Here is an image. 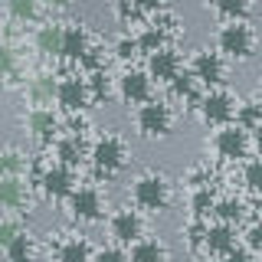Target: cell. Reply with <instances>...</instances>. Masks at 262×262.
Returning <instances> with one entry per match:
<instances>
[{
  "label": "cell",
  "mask_w": 262,
  "mask_h": 262,
  "mask_svg": "<svg viewBox=\"0 0 262 262\" xmlns=\"http://www.w3.org/2000/svg\"><path fill=\"white\" fill-rule=\"evenodd\" d=\"M213 213H216L220 223L233 226V223H239V220L246 216V207H243L239 196H223V200H216V210H213Z\"/></svg>",
  "instance_id": "cell-26"
},
{
  "label": "cell",
  "mask_w": 262,
  "mask_h": 262,
  "mask_svg": "<svg viewBox=\"0 0 262 262\" xmlns=\"http://www.w3.org/2000/svg\"><path fill=\"white\" fill-rule=\"evenodd\" d=\"M46 7H53V10H62V7H69V0H43Z\"/></svg>",
  "instance_id": "cell-41"
},
{
  "label": "cell",
  "mask_w": 262,
  "mask_h": 262,
  "mask_svg": "<svg viewBox=\"0 0 262 262\" xmlns=\"http://www.w3.org/2000/svg\"><path fill=\"white\" fill-rule=\"evenodd\" d=\"M236 125H243L246 131H256L262 125V105L259 102H243L236 108Z\"/></svg>",
  "instance_id": "cell-27"
},
{
  "label": "cell",
  "mask_w": 262,
  "mask_h": 262,
  "mask_svg": "<svg viewBox=\"0 0 262 262\" xmlns=\"http://www.w3.org/2000/svg\"><path fill=\"white\" fill-rule=\"evenodd\" d=\"M131 262H167V246L161 239H151V236H144V239L131 243Z\"/></svg>",
  "instance_id": "cell-22"
},
{
  "label": "cell",
  "mask_w": 262,
  "mask_h": 262,
  "mask_svg": "<svg viewBox=\"0 0 262 262\" xmlns=\"http://www.w3.org/2000/svg\"><path fill=\"white\" fill-rule=\"evenodd\" d=\"M236 98L223 92V89H210V92H203V98L196 102V112H200L203 125H213V128H223L229 121L236 118Z\"/></svg>",
  "instance_id": "cell-5"
},
{
  "label": "cell",
  "mask_w": 262,
  "mask_h": 262,
  "mask_svg": "<svg viewBox=\"0 0 262 262\" xmlns=\"http://www.w3.org/2000/svg\"><path fill=\"white\" fill-rule=\"evenodd\" d=\"M4 76H7V82H10V85L16 82V49H13L10 43L4 46Z\"/></svg>",
  "instance_id": "cell-37"
},
{
  "label": "cell",
  "mask_w": 262,
  "mask_h": 262,
  "mask_svg": "<svg viewBox=\"0 0 262 262\" xmlns=\"http://www.w3.org/2000/svg\"><path fill=\"white\" fill-rule=\"evenodd\" d=\"M89 102H92V85H89V79H82V76H62L59 79L56 105H59L62 112H69V115L85 112Z\"/></svg>",
  "instance_id": "cell-8"
},
{
  "label": "cell",
  "mask_w": 262,
  "mask_h": 262,
  "mask_svg": "<svg viewBox=\"0 0 262 262\" xmlns=\"http://www.w3.org/2000/svg\"><path fill=\"white\" fill-rule=\"evenodd\" d=\"M223 262H252V256H249V249H233L223 256Z\"/></svg>",
  "instance_id": "cell-39"
},
{
  "label": "cell",
  "mask_w": 262,
  "mask_h": 262,
  "mask_svg": "<svg viewBox=\"0 0 262 262\" xmlns=\"http://www.w3.org/2000/svg\"><path fill=\"white\" fill-rule=\"evenodd\" d=\"M39 4H43V0H4L7 16H10L13 23H30V20H36Z\"/></svg>",
  "instance_id": "cell-25"
},
{
  "label": "cell",
  "mask_w": 262,
  "mask_h": 262,
  "mask_svg": "<svg viewBox=\"0 0 262 262\" xmlns=\"http://www.w3.org/2000/svg\"><path fill=\"white\" fill-rule=\"evenodd\" d=\"M138 53H141V46L131 36H121L118 43H115V56H118V59H131V56H138Z\"/></svg>",
  "instance_id": "cell-36"
},
{
  "label": "cell",
  "mask_w": 262,
  "mask_h": 262,
  "mask_svg": "<svg viewBox=\"0 0 262 262\" xmlns=\"http://www.w3.org/2000/svg\"><path fill=\"white\" fill-rule=\"evenodd\" d=\"M108 76H105V69L102 72H92V79H89V85H92V102H108V82H105Z\"/></svg>",
  "instance_id": "cell-33"
},
{
  "label": "cell",
  "mask_w": 262,
  "mask_h": 262,
  "mask_svg": "<svg viewBox=\"0 0 262 262\" xmlns=\"http://www.w3.org/2000/svg\"><path fill=\"white\" fill-rule=\"evenodd\" d=\"M256 102H259V105H262V89H259V98H256Z\"/></svg>",
  "instance_id": "cell-43"
},
{
  "label": "cell",
  "mask_w": 262,
  "mask_h": 262,
  "mask_svg": "<svg viewBox=\"0 0 262 262\" xmlns=\"http://www.w3.org/2000/svg\"><path fill=\"white\" fill-rule=\"evenodd\" d=\"M190 207H193V216L200 220V216H207V213L216 210V196L210 193V187H203V190H193V196H190Z\"/></svg>",
  "instance_id": "cell-30"
},
{
  "label": "cell",
  "mask_w": 262,
  "mask_h": 262,
  "mask_svg": "<svg viewBox=\"0 0 262 262\" xmlns=\"http://www.w3.org/2000/svg\"><path fill=\"white\" fill-rule=\"evenodd\" d=\"M66 210H69V216L76 220V223H95V220H102L105 196H102V190H98V187L82 184V187H76V190L69 193Z\"/></svg>",
  "instance_id": "cell-6"
},
{
  "label": "cell",
  "mask_w": 262,
  "mask_h": 262,
  "mask_svg": "<svg viewBox=\"0 0 262 262\" xmlns=\"http://www.w3.org/2000/svg\"><path fill=\"white\" fill-rule=\"evenodd\" d=\"M56 158H59V164H66V167H79L82 158H85V141H82L79 131L56 141Z\"/></svg>",
  "instance_id": "cell-21"
},
{
  "label": "cell",
  "mask_w": 262,
  "mask_h": 262,
  "mask_svg": "<svg viewBox=\"0 0 262 262\" xmlns=\"http://www.w3.org/2000/svg\"><path fill=\"white\" fill-rule=\"evenodd\" d=\"M131 200H135L138 210L164 213L170 207V184H167V177L158 174V170H144V174H138L135 184H131Z\"/></svg>",
  "instance_id": "cell-1"
},
{
  "label": "cell",
  "mask_w": 262,
  "mask_h": 262,
  "mask_svg": "<svg viewBox=\"0 0 262 262\" xmlns=\"http://www.w3.org/2000/svg\"><path fill=\"white\" fill-rule=\"evenodd\" d=\"M249 144H252L249 131L243 125H236V121L216 128V135H213V151H216L223 161H243L246 154H249Z\"/></svg>",
  "instance_id": "cell-7"
},
{
  "label": "cell",
  "mask_w": 262,
  "mask_h": 262,
  "mask_svg": "<svg viewBox=\"0 0 262 262\" xmlns=\"http://www.w3.org/2000/svg\"><path fill=\"white\" fill-rule=\"evenodd\" d=\"M95 262H131V256L121 252L118 246H102V249L95 252Z\"/></svg>",
  "instance_id": "cell-35"
},
{
  "label": "cell",
  "mask_w": 262,
  "mask_h": 262,
  "mask_svg": "<svg viewBox=\"0 0 262 262\" xmlns=\"http://www.w3.org/2000/svg\"><path fill=\"white\" fill-rule=\"evenodd\" d=\"M200 85H203V82L196 79L193 72H180V76H177L174 82H170V95H174L177 102H193V105H196V102L203 98Z\"/></svg>",
  "instance_id": "cell-24"
},
{
  "label": "cell",
  "mask_w": 262,
  "mask_h": 262,
  "mask_svg": "<svg viewBox=\"0 0 262 262\" xmlns=\"http://www.w3.org/2000/svg\"><path fill=\"white\" fill-rule=\"evenodd\" d=\"M203 249L223 259L226 252H233V249H236V229L229 226V223H220V220H216L213 226H207V239H203Z\"/></svg>",
  "instance_id": "cell-18"
},
{
  "label": "cell",
  "mask_w": 262,
  "mask_h": 262,
  "mask_svg": "<svg viewBox=\"0 0 262 262\" xmlns=\"http://www.w3.org/2000/svg\"><path fill=\"white\" fill-rule=\"evenodd\" d=\"M62 36H66V27L49 20L43 27H36V33H33V49H36L39 56H46V59L62 56Z\"/></svg>",
  "instance_id": "cell-15"
},
{
  "label": "cell",
  "mask_w": 262,
  "mask_h": 262,
  "mask_svg": "<svg viewBox=\"0 0 262 262\" xmlns=\"http://www.w3.org/2000/svg\"><path fill=\"white\" fill-rule=\"evenodd\" d=\"M89 158H92L98 174L108 177V174H115V170L125 167L128 144H125V138H118V135H102V138H95L92 147H89Z\"/></svg>",
  "instance_id": "cell-4"
},
{
  "label": "cell",
  "mask_w": 262,
  "mask_h": 262,
  "mask_svg": "<svg viewBox=\"0 0 262 262\" xmlns=\"http://www.w3.org/2000/svg\"><path fill=\"white\" fill-rule=\"evenodd\" d=\"M151 92H154V79L147 76V69H128L118 76V95L121 102L128 105H144L151 102Z\"/></svg>",
  "instance_id": "cell-10"
},
{
  "label": "cell",
  "mask_w": 262,
  "mask_h": 262,
  "mask_svg": "<svg viewBox=\"0 0 262 262\" xmlns=\"http://www.w3.org/2000/svg\"><path fill=\"white\" fill-rule=\"evenodd\" d=\"M23 229H20V223L13 220V213H4V223H0V246H7L13 239V236H20Z\"/></svg>",
  "instance_id": "cell-34"
},
{
  "label": "cell",
  "mask_w": 262,
  "mask_h": 262,
  "mask_svg": "<svg viewBox=\"0 0 262 262\" xmlns=\"http://www.w3.org/2000/svg\"><path fill=\"white\" fill-rule=\"evenodd\" d=\"M39 190L49 200H69V193L76 190V167H66L56 161L53 167H46L39 174Z\"/></svg>",
  "instance_id": "cell-9"
},
{
  "label": "cell",
  "mask_w": 262,
  "mask_h": 262,
  "mask_svg": "<svg viewBox=\"0 0 262 262\" xmlns=\"http://www.w3.org/2000/svg\"><path fill=\"white\" fill-rule=\"evenodd\" d=\"M246 246L256 249V252H262V223H252L249 229H246Z\"/></svg>",
  "instance_id": "cell-38"
},
{
  "label": "cell",
  "mask_w": 262,
  "mask_h": 262,
  "mask_svg": "<svg viewBox=\"0 0 262 262\" xmlns=\"http://www.w3.org/2000/svg\"><path fill=\"white\" fill-rule=\"evenodd\" d=\"M147 76H151L154 82H174L180 76V56H177V49H170V46H164L158 49V53H151L147 56Z\"/></svg>",
  "instance_id": "cell-14"
},
{
  "label": "cell",
  "mask_w": 262,
  "mask_h": 262,
  "mask_svg": "<svg viewBox=\"0 0 262 262\" xmlns=\"http://www.w3.org/2000/svg\"><path fill=\"white\" fill-rule=\"evenodd\" d=\"M108 229L118 243H138V239H144V216L138 210L125 207L108 220Z\"/></svg>",
  "instance_id": "cell-13"
},
{
  "label": "cell",
  "mask_w": 262,
  "mask_h": 262,
  "mask_svg": "<svg viewBox=\"0 0 262 262\" xmlns=\"http://www.w3.org/2000/svg\"><path fill=\"white\" fill-rule=\"evenodd\" d=\"M135 125L144 138H167L170 128H174V112H170L167 102L161 98H151V102L138 105L135 112Z\"/></svg>",
  "instance_id": "cell-3"
},
{
  "label": "cell",
  "mask_w": 262,
  "mask_h": 262,
  "mask_svg": "<svg viewBox=\"0 0 262 262\" xmlns=\"http://www.w3.org/2000/svg\"><path fill=\"white\" fill-rule=\"evenodd\" d=\"M190 72L203 82V85L216 89L220 82L226 79V59H223V53H220V49H200V53L193 56V62H190Z\"/></svg>",
  "instance_id": "cell-11"
},
{
  "label": "cell",
  "mask_w": 262,
  "mask_h": 262,
  "mask_svg": "<svg viewBox=\"0 0 262 262\" xmlns=\"http://www.w3.org/2000/svg\"><path fill=\"white\" fill-rule=\"evenodd\" d=\"M92 53V39H89V30L82 23H69L62 36V59L69 62H82L85 56Z\"/></svg>",
  "instance_id": "cell-16"
},
{
  "label": "cell",
  "mask_w": 262,
  "mask_h": 262,
  "mask_svg": "<svg viewBox=\"0 0 262 262\" xmlns=\"http://www.w3.org/2000/svg\"><path fill=\"white\" fill-rule=\"evenodd\" d=\"M252 144H256V147H259V151H262V125H259L256 131H252Z\"/></svg>",
  "instance_id": "cell-42"
},
{
  "label": "cell",
  "mask_w": 262,
  "mask_h": 262,
  "mask_svg": "<svg viewBox=\"0 0 262 262\" xmlns=\"http://www.w3.org/2000/svg\"><path fill=\"white\" fill-rule=\"evenodd\" d=\"M216 49L229 59H249L256 53V33L246 20H226L216 30Z\"/></svg>",
  "instance_id": "cell-2"
},
{
  "label": "cell",
  "mask_w": 262,
  "mask_h": 262,
  "mask_svg": "<svg viewBox=\"0 0 262 262\" xmlns=\"http://www.w3.org/2000/svg\"><path fill=\"white\" fill-rule=\"evenodd\" d=\"M56 262H95V252L82 236H66L56 249Z\"/></svg>",
  "instance_id": "cell-20"
},
{
  "label": "cell",
  "mask_w": 262,
  "mask_h": 262,
  "mask_svg": "<svg viewBox=\"0 0 262 262\" xmlns=\"http://www.w3.org/2000/svg\"><path fill=\"white\" fill-rule=\"evenodd\" d=\"M59 92V79L53 76V72H39V76H33L27 82V98L33 105H49Z\"/></svg>",
  "instance_id": "cell-19"
},
{
  "label": "cell",
  "mask_w": 262,
  "mask_h": 262,
  "mask_svg": "<svg viewBox=\"0 0 262 262\" xmlns=\"http://www.w3.org/2000/svg\"><path fill=\"white\" fill-rule=\"evenodd\" d=\"M138 46H141V53H158V49H164V30L158 27H147L141 36H138Z\"/></svg>",
  "instance_id": "cell-31"
},
{
  "label": "cell",
  "mask_w": 262,
  "mask_h": 262,
  "mask_svg": "<svg viewBox=\"0 0 262 262\" xmlns=\"http://www.w3.org/2000/svg\"><path fill=\"white\" fill-rule=\"evenodd\" d=\"M213 7L226 20H246V13H249V0H213Z\"/></svg>",
  "instance_id": "cell-28"
},
{
  "label": "cell",
  "mask_w": 262,
  "mask_h": 262,
  "mask_svg": "<svg viewBox=\"0 0 262 262\" xmlns=\"http://www.w3.org/2000/svg\"><path fill=\"white\" fill-rule=\"evenodd\" d=\"M243 180H246V187H249V190L262 193V158L246 161V167H243Z\"/></svg>",
  "instance_id": "cell-32"
},
{
  "label": "cell",
  "mask_w": 262,
  "mask_h": 262,
  "mask_svg": "<svg viewBox=\"0 0 262 262\" xmlns=\"http://www.w3.org/2000/svg\"><path fill=\"white\" fill-rule=\"evenodd\" d=\"M27 131H30L33 141L49 144L56 138V131H59V118H56V112L49 105H33L27 112Z\"/></svg>",
  "instance_id": "cell-12"
},
{
  "label": "cell",
  "mask_w": 262,
  "mask_h": 262,
  "mask_svg": "<svg viewBox=\"0 0 262 262\" xmlns=\"http://www.w3.org/2000/svg\"><path fill=\"white\" fill-rule=\"evenodd\" d=\"M27 158H23L20 151H16V147H7L4 151V161H0V170H4V174H16V177H27Z\"/></svg>",
  "instance_id": "cell-29"
},
{
  "label": "cell",
  "mask_w": 262,
  "mask_h": 262,
  "mask_svg": "<svg viewBox=\"0 0 262 262\" xmlns=\"http://www.w3.org/2000/svg\"><path fill=\"white\" fill-rule=\"evenodd\" d=\"M131 4H135L138 10H144V13H154V10H161L164 0H131Z\"/></svg>",
  "instance_id": "cell-40"
},
{
  "label": "cell",
  "mask_w": 262,
  "mask_h": 262,
  "mask_svg": "<svg viewBox=\"0 0 262 262\" xmlns=\"http://www.w3.org/2000/svg\"><path fill=\"white\" fill-rule=\"evenodd\" d=\"M0 203H4V210H7V213L27 210V203H30V193H27V177L4 174V180H0Z\"/></svg>",
  "instance_id": "cell-17"
},
{
  "label": "cell",
  "mask_w": 262,
  "mask_h": 262,
  "mask_svg": "<svg viewBox=\"0 0 262 262\" xmlns=\"http://www.w3.org/2000/svg\"><path fill=\"white\" fill-rule=\"evenodd\" d=\"M4 259L7 262H36V243H33V236L27 229L4 246Z\"/></svg>",
  "instance_id": "cell-23"
}]
</instances>
